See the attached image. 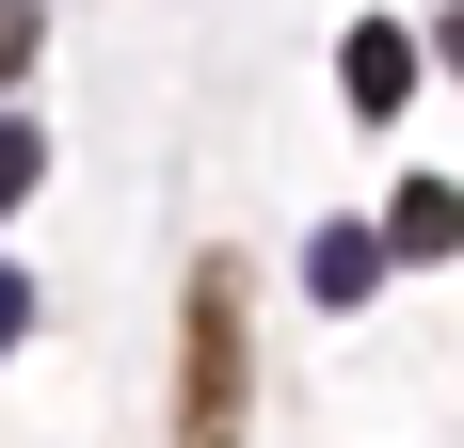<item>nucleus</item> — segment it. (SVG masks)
<instances>
[{
	"label": "nucleus",
	"instance_id": "obj_1",
	"mask_svg": "<svg viewBox=\"0 0 464 448\" xmlns=\"http://www.w3.org/2000/svg\"><path fill=\"white\" fill-rule=\"evenodd\" d=\"M177 448H240V272L192 257L177 305Z\"/></svg>",
	"mask_w": 464,
	"mask_h": 448
},
{
	"label": "nucleus",
	"instance_id": "obj_2",
	"mask_svg": "<svg viewBox=\"0 0 464 448\" xmlns=\"http://www.w3.org/2000/svg\"><path fill=\"white\" fill-rule=\"evenodd\" d=\"M336 81H353V112H401V96H417V33H353Z\"/></svg>",
	"mask_w": 464,
	"mask_h": 448
},
{
	"label": "nucleus",
	"instance_id": "obj_3",
	"mask_svg": "<svg viewBox=\"0 0 464 448\" xmlns=\"http://www.w3.org/2000/svg\"><path fill=\"white\" fill-rule=\"evenodd\" d=\"M384 257H464V192H449V177H417L401 209H384Z\"/></svg>",
	"mask_w": 464,
	"mask_h": 448
},
{
	"label": "nucleus",
	"instance_id": "obj_4",
	"mask_svg": "<svg viewBox=\"0 0 464 448\" xmlns=\"http://www.w3.org/2000/svg\"><path fill=\"white\" fill-rule=\"evenodd\" d=\"M304 288H321V305H369V288H384V240H369V224H321Z\"/></svg>",
	"mask_w": 464,
	"mask_h": 448
},
{
	"label": "nucleus",
	"instance_id": "obj_5",
	"mask_svg": "<svg viewBox=\"0 0 464 448\" xmlns=\"http://www.w3.org/2000/svg\"><path fill=\"white\" fill-rule=\"evenodd\" d=\"M33 177H48V129H16V112H0V209H16Z\"/></svg>",
	"mask_w": 464,
	"mask_h": 448
},
{
	"label": "nucleus",
	"instance_id": "obj_6",
	"mask_svg": "<svg viewBox=\"0 0 464 448\" xmlns=\"http://www.w3.org/2000/svg\"><path fill=\"white\" fill-rule=\"evenodd\" d=\"M16 64H33V0H0V81H16Z\"/></svg>",
	"mask_w": 464,
	"mask_h": 448
},
{
	"label": "nucleus",
	"instance_id": "obj_7",
	"mask_svg": "<svg viewBox=\"0 0 464 448\" xmlns=\"http://www.w3.org/2000/svg\"><path fill=\"white\" fill-rule=\"evenodd\" d=\"M16 336H33V272H0V353H16Z\"/></svg>",
	"mask_w": 464,
	"mask_h": 448
},
{
	"label": "nucleus",
	"instance_id": "obj_8",
	"mask_svg": "<svg viewBox=\"0 0 464 448\" xmlns=\"http://www.w3.org/2000/svg\"><path fill=\"white\" fill-rule=\"evenodd\" d=\"M449 64H464V0H449Z\"/></svg>",
	"mask_w": 464,
	"mask_h": 448
}]
</instances>
